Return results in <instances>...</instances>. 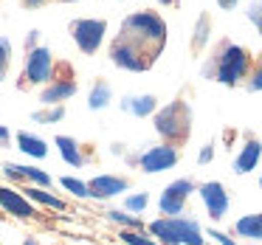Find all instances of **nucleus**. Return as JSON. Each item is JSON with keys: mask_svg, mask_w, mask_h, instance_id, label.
I'll return each instance as SVG.
<instances>
[{"mask_svg": "<svg viewBox=\"0 0 262 245\" xmlns=\"http://www.w3.org/2000/svg\"><path fill=\"white\" fill-rule=\"evenodd\" d=\"M166 46V23L158 12H133L121 20L119 34L110 42V62L121 71H149Z\"/></svg>", "mask_w": 262, "mask_h": 245, "instance_id": "f257e3e1", "label": "nucleus"}, {"mask_svg": "<svg viewBox=\"0 0 262 245\" xmlns=\"http://www.w3.org/2000/svg\"><path fill=\"white\" fill-rule=\"evenodd\" d=\"M251 65H254V57L245 51L243 46L231 40H220L211 51V57L206 59L203 65V76L206 79H214L226 87H237L239 82L248 76Z\"/></svg>", "mask_w": 262, "mask_h": 245, "instance_id": "f03ea898", "label": "nucleus"}, {"mask_svg": "<svg viewBox=\"0 0 262 245\" xmlns=\"http://www.w3.org/2000/svg\"><path fill=\"white\" fill-rule=\"evenodd\" d=\"M155 132H158L161 138H164L166 144H183L189 138V132H192V107H189L183 99H175V102H169L166 107L155 110Z\"/></svg>", "mask_w": 262, "mask_h": 245, "instance_id": "7ed1b4c3", "label": "nucleus"}, {"mask_svg": "<svg viewBox=\"0 0 262 245\" xmlns=\"http://www.w3.org/2000/svg\"><path fill=\"white\" fill-rule=\"evenodd\" d=\"M149 234L164 245H203V231L186 217H161L149 222Z\"/></svg>", "mask_w": 262, "mask_h": 245, "instance_id": "20e7f679", "label": "nucleus"}, {"mask_svg": "<svg viewBox=\"0 0 262 245\" xmlns=\"http://www.w3.org/2000/svg\"><path fill=\"white\" fill-rule=\"evenodd\" d=\"M54 54L48 46H37L26 54V65H23V76L17 79L20 87H34V85H48L54 79Z\"/></svg>", "mask_w": 262, "mask_h": 245, "instance_id": "39448f33", "label": "nucleus"}, {"mask_svg": "<svg viewBox=\"0 0 262 245\" xmlns=\"http://www.w3.org/2000/svg\"><path fill=\"white\" fill-rule=\"evenodd\" d=\"M71 40L76 42L82 54H96L104 42V34H107V20H96V17H79L68 26Z\"/></svg>", "mask_w": 262, "mask_h": 245, "instance_id": "423d86ee", "label": "nucleus"}, {"mask_svg": "<svg viewBox=\"0 0 262 245\" xmlns=\"http://www.w3.org/2000/svg\"><path fill=\"white\" fill-rule=\"evenodd\" d=\"M192 192H194V181H192V177H178V181H172L169 186L161 192V200H158L161 211L169 214V217H178L183 211V206H186V200H189V194H192Z\"/></svg>", "mask_w": 262, "mask_h": 245, "instance_id": "0eeeda50", "label": "nucleus"}, {"mask_svg": "<svg viewBox=\"0 0 262 245\" xmlns=\"http://www.w3.org/2000/svg\"><path fill=\"white\" fill-rule=\"evenodd\" d=\"M76 91H79V85H76L74 74H71V65H65L62 76L54 74V79L42 87L40 102H42V107H46V104H62V102H68L71 96H76Z\"/></svg>", "mask_w": 262, "mask_h": 245, "instance_id": "6e6552de", "label": "nucleus"}, {"mask_svg": "<svg viewBox=\"0 0 262 245\" xmlns=\"http://www.w3.org/2000/svg\"><path fill=\"white\" fill-rule=\"evenodd\" d=\"M178 149L172 147V144H158V147H149L147 152L138 155V164H141L144 172H149V175H155V172H164V169H172V166L178 164Z\"/></svg>", "mask_w": 262, "mask_h": 245, "instance_id": "1a4fd4ad", "label": "nucleus"}, {"mask_svg": "<svg viewBox=\"0 0 262 245\" xmlns=\"http://www.w3.org/2000/svg\"><path fill=\"white\" fill-rule=\"evenodd\" d=\"M198 192H200V200H203V206H206V211H209L211 220H223L226 211H228V192H226V186L217 183V181H209V183H203Z\"/></svg>", "mask_w": 262, "mask_h": 245, "instance_id": "9d476101", "label": "nucleus"}, {"mask_svg": "<svg viewBox=\"0 0 262 245\" xmlns=\"http://www.w3.org/2000/svg\"><path fill=\"white\" fill-rule=\"evenodd\" d=\"M127 189H130V181L121 175H96L88 181V197L107 200V197H116V194L127 192Z\"/></svg>", "mask_w": 262, "mask_h": 245, "instance_id": "9b49d317", "label": "nucleus"}, {"mask_svg": "<svg viewBox=\"0 0 262 245\" xmlns=\"http://www.w3.org/2000/svg\"><path fill=\"white\" fill-rule=\"evenodd\" d=\"M0 206H3L12 217H20V220H31V217L37 214L34 203H31L23 192H14V189H9V186H0Z\"/></svg>", "mask_w": 262, "mask_h": 245, "instance_id": "f8f14e48", "label": "nucleus"}, {"mask_svg": "<svg viewBox=\"0 0 262 245\" xmlns=\"http://www.w3.org/2000/svg\"><path fill=\"white\" fill-rule=\"evenodd\" d=\"M259 158H262V144H259V138H245L239 155L234 158V172H237V175H248V172L254 169L256 164H259Z\"/></svg>", "mask_w": 262, "mask_h": 245, "instance_id": "ddd939ff", "label": "nucleus"}, {"mask_svg": "<svg viewBox=\"0 0 262 245\" xmlns=\"http://www.w3.org/2000/svg\"><path fill=\"white\" fill-rule=\"evenodd\" d=\"M121 110L136 116V119H147V116H152L158 110V99L149 96V93H144V96H124L121 99Z\"/></svg>", "mask_w": 262, "mask_h": 245, "instance_id": "4468645a", "label": "nucleus"}, {"mask_svg": "<svg viewBox=\"0 0 262 245\" xmlns=\"http://www.w3.org/2000/svg\"><path fill=\"white\" fill-rule=\"evenodd\" d=\"M54 144L59 147V155L65 158V164H71V166H85V152H82V147H79V141L76 138H71V136H57L54 138Z\"/></svg>", "mask_w": 262, "mask_h": 245, "instance_id": "2eb2a0df", "label": "nucleus"}, {"mask_svg": "<svg viewBox=\"0 0 262 245\" xmlns=\"http://www.w3.org/2000/svg\"><path fill=\"white\" fill-rule=\"evenodd\" d=\"M14 141H17L20 152L31 155V158H46V155H48V144L42 141L40 136H34V132H17Z\"/></svg>", "mask_w": 262, "mask_h": 245, "instance_id": "dca6fc26", "label": "nucleus"}, {"mask_svg": "<svg viewBox=\"0 0 262 245\" xmlns=\"http://www.w3.org/2000/svg\"><path fill=\"white\" fill-rule=\"evenodd\" d=\"M23 194L31 200V203H40V206H48V209L54 211H65V200L57 197V194H51L48 189H40V186H26Z\"/></svg>", "mask_w": 262, "mask_h": 245, "instance_id": "f3484780", "label": "nucleus"}, {"mask_svg": "<svg viewBox=\"0 0 262 245\" xmlns=\"http://www.w3.org/2000/svg\"><path fill=\"white\" fill-rule=\"evenodd\" d=\"M110 99H113V87H110L104 79H96L93 87H91V93H88V107L91 110H104L110 104Z\"/></svg>", "mask_w": 262, "mask_h": 245, "instance_id": "a211bd4d", "label": "nucleus"}, {"mask_svg": "<svg viewBox=\"0 0 262 245\" xmlns=\"http://www.w3.org/2000/svg\"><path fill=\"white\" fill-rule=\"evenodd\" d=\"M209 34H211V17L203 12L198 17V23H194V31H192V54L194 57L209 46Z\"/></svg>", "mask_w": 262, "mask_h": 245, "instance_id": "6ab92c4d", "label": "nucleus"}, {"mask_svg": "<svg viewBox=\"0 0 262 245\" xmlns=\"http://www.w3.org/2000/svg\"><path fill=\"white\" fill-rule=\"evenodd\" d=\"M234 231L248 239H262V214H245L234 222Z\"/></svg>", "mask_w": 262, "mask_h": 245, "instance_id": "aec40b11", "label": "nucleus"}, {"mask_svg": "<svg viewBox=\"0 0 262 245\" xmlns=\"http://www.w3.org/2000/svg\"><path fill=\"white\" fill-rule=\"evenodd\" d=\"M31 119L40 121V124H57L65 119V104H46L42 110H34Z\"/></svg>", "mask_w": 262, "mask_h": 245, "instance_id": "412c9836", "label": "nucleus"}, {"mask_svg": "<svg viewBox=\"0 0 262 245\" xmlns=\"http://www.w3.org/2000/svg\"><path fill=\"white\" fill-rule=\"evenodd\" d=\"M20 172H23V181H31L34 186H40V189H48V186H51V177H48V172L37 169V166H20Z\"/></svg>", "mask_w": 262, "mask_h": 245, "instance_id": "4be33fe9", "label": "nucleus"}, {"mask_svg": "<svg viewBox=\"0 0 262 245\" xmlns=\"http://www.w3.org/2000/svg\"><path fill=\"white\" fill-rule=\"evenodd\" d=\"M9 68H12V40L0 37V82L9 76Z\"/></svg>", "mask_w": 262, "mask_h": 245, "instance_id": "5701e85b", "label": "nucleus"}, {"mask_svg": "<svg viewBox=\"0 0 262 245\" xmlns=\"http://www.w3.org/2000/svg\"><path fill=\"white\" fill-rule=\"evenodd\" d=\"M245 91L262 93V59H256V62L251 65L248 76H245Z\"/></svg>", "mask_w": 262, "mask_h": 245, "instance_id": "b1692460", "label": "nucleus"}, {"mask_svg": "<svg viewBox=\"0 0 262 245\" xmlns=\"http://www.w3.org/2000/svg\"><path fill=\"white\" fill-rule=\"evenodd\" d=\"M119 237H121V242H124V245H161L158 239L144 237L141 231H136V228H127V231H121V234H119Z\"/></svg>", "mask_w": 262, "mask_h": 245, "instance_id": "393cba45", "label": "nucleus"}, {"mask_svg": "<svg viewBox=\"0 0 262 245\" xmlns=\"http://www.w3.org/2000/svg\"><path fill=\"white\" fill-rule=\"evenodd\" d=\"M59 186H62L65 192L76 194V197H88V183L79 181V177H62V181H59Z\"/></svg>", "mask_w": 262, "mask_h": 245, "instance_id": "a878e982", "label": "nucleus"}, {"mask_svg": "<svg viewBox=\"0 0 262 245\" xmlns=\"http://www.w3.org/2000/svg\"><path fill=\"white\" fill-rule=\"evenodd\" d=\"M107 217L113 222H119V226H127V228H141V220H138L136 214H124V211H119V209H113V211H107Z\"/></svg>", "mask_w": 262, "mask_h": 245, "instance_id": "bb28decb", "label": "nucleus"}, {"mask_svg": "<svg viewBox=\"0 0 262 245\" xmlns=\"http://www.w3.org/2000/svg\"><path fill=\"white\" fill-rule=\"evenodd\" d=\"M147 203H149V194L147 192H136V194H130V197L124 200L127 211H144V209H147Z\"/></svg>", "mask_w": 262, "mask_h": 245, "instance_id": "cd10ccee", "label": "nucleus"}, {"mask_svg": "<svg viewBox=\"0 0 262 245\" xmlns=\"http://www.w3.org/2000/svg\"><path fill=\"white\" fill-rule=\"evenodd\" d=\"M245 14H248V20L256 26V29H262V0H251Z\"/></svg>", "mask_w": 262, "mask_h": 245, "instance_id": "c85d7f7f", "label": "nucleus"}, {"mask_svg": "<svg viewBox=\"0 0 262 245\" xmlns=\"http://www.w3.org/2000/svg\"><path fill=\"white\" fill-rule=\"evenodd\" d=\"M3 175L12 177V181H23V172H20L17 164H3Z\"/></svg>", "mask_w": 262, "mask_h": 245, "instance_id": "c756f323", "label": "nucleus"}, {"mask_svg": "<svg viewBox=\"0 0 262 245\" xmlns=\"http://www.w3.org/2000/svg\"><path fill=\"white\" fill-rule=\"evenodd\" d=\"M211 158H214V144L209 141L203 149H200V155H198V164H209Z\"/></svg>", "mask_w": 262, "mask_h": 245, "instance_id": "7c9ffc66", "label": "nucleus"}, {"mask_svg": "<svg viewBox=\"0 0 262 245\" xmlns=\"http://www.w3.org/2000/svg\"><path fill=\"white\" fill-rule=\"evenodd\" d=\"M37 46H40V31L31 29L29 37H26V51H31V48H37Z\"/></svg>", "mask_w": 262, "mask_h": 245, "instance_id": "2f4dec72", "label": "nucleus"}, {"mask_svg": "<svg viewBox=\"0 0 262 245\" xmlns=\"http://www.w3.org/2000/svg\"><path fill=\"white\" fill-rule=\"evenodd\" d=\"M209 237H214V239H217V242H220V245H237V242H234L231 237H228V234H223V231H214V228H211V231H209Z\"/></svg>", "mask_w": 262, "mask_h": 245, "instance_id": "473e14b6", "label": "nucleus"}, {"mask_svg": "<svg viewBox=\"0 0 262 245\" xmlns=\"http://www.w3.org/2000/svg\"><path fill=\"white\" fill-rule=\"evenodd\" d=\"M237 3H239V0H217V6H220L223 12H231V9L237 6Z\"/></svg>", "mask_w": 262, "mask_h": 245, "instance_id": "72a5a7b5", "label": "nucleus"}, {"mask_svg": "<svg viewBox=\"0 0 262 245\" xmlns=\"http://www.w3.org/2000/svg\"><path fill=\"white\" fill-rule=\"evenodd\" d=\"M46 3H48V0H23V6H26V9H42Z\"/></svg>", "mask_w": 262, "mask_h": 245, "instance_id": "f704fd0d", "label": "nucleus"}, {"mask_svg": "<svg viewBox=\"0 0 262 245\" xmlns=\"http://www.w3.org/2000/svg\"><path fill=\"white\" fill-rule=\"evenodd\" d=\"M161 6H181V0H158Z\"/></svg>", "mask_w": 262, "mask_h": 245, "instance_id": "c9c22d12", "label": "nucleus"}, {"mask_svg": "<svg viewBox=\"0 0 262 245\" xmlns=\"http://www.w3.org/2000/svg\"><path fill=\"white\" fill-rule=\"evenodd\" d=\"M0 141H9V130L3 124H0Z\"/></svg>", "mask_w": 262, "mask_h": 245, "instance_id": "e433bc0d", "label": "nucleus"}, {"mask_svg": "<svg viewBox=\"0 0 262 245\" xmlns=\"http://www.w3.org/2000/svg\"><path fill=\"white\" fill-rule=\"evenodd\" d=\"M23 245H42V242H40V239H34V237H26Z\"/></svg>", "mask_w": 262, "mask_h": 245, "instance_id": "4c0bfd02", "label": "nucleus"}, {"mask_svg": "<svg viewBox=\"0 0 262 245\" xmlns=\"http://www.w3.org/2000/svg\"><path fill=\"white\" fill-rule=\"evenodd\" d=\"M62 3H79V0H62Z\"/></svg>", "mask_w": 262, "mask_h": 245, "instance_id": "58836bf2", "label": "nucleus"}, {"mask_svg": "<svg viewBox=\"0 0 262 245\" xmlns=\"http://www.w3.org/2000/svg\"><path fill=\"white\" fill-rule=\"evenodd\" d=\"M259 186H262V177H259Z\"/></svg>", "mask_w": 262, "mask_h": 245, "instance_id": "ea45409f", "label": "nucleus"}, {"mask_svg": "<svg viewBox=\"0 0 262 245\" xmlns=\"http://www.w3.org/2000/svg\"><path fill=\"white\" fill-rule=\"evenodd\" d=\"M259 34H262V29H259Z\"/></svg>", "mask_w": 262, "mask_h": 245, "instance_id": "a19ab883", "label": "nucleus"}]
</instances>
